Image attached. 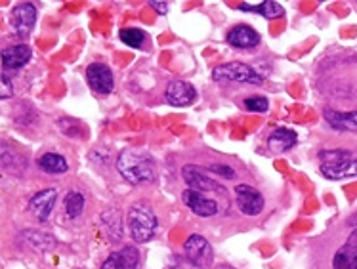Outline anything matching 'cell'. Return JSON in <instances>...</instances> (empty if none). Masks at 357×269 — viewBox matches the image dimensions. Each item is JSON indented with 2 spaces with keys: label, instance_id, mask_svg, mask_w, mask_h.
Listing matches in <instances>:
<instances>
[{
  "label": "cell",
  "instance_id": "cell-3",
  "mask_svg": "<svg viewBox=\"0 0 357 269\" xmlns=\"http://www.w3.org/2000/svg\"><path fill=\"white\" fill-rule=\"evenodd\" d=\"M212 79L218 82H247V84H262L264 79L255 69L241 61H231L226 66L216 67L212 71Z\"/></svg>",
  "mask_w": 357,
  "mask_h": 269
},
{
  "label": "cell",
  "instance_id": "cell-8",
  "mask_svg": "<svg viewBox=\"0 0 357 269\" xmlns=\"http://www.w3.org/2000/svg\"><path fill=\"white\" fill-rule=\"evenodd\" d=\"M183 203L193 214H197L201 218H211L214 214H218V203L216 201L206 199L203 193H197L193 190L183 191Z\"/></svg>",
  "mask_w": 357,
  "mask_h": 269
},
{
  "label": "cell",
  "instance_id": "cell-24",
  "mask_svg": "<svg viewBox=\"0 0 357 269\" xmlns=\"http://www.w3.org/2000/svg\"><path fill=\"white\" fill-rule=\"evenodd\" d=\"M245 107L248 111H255V113H264V111H268L270 103H268V100L264 95H252V98L245 100Z\"/></svg>",
  "mask_w": 357,
  "mask_h": 269
},
{
  "label": "cell",
  "instance_id": "cell-28",
  "mask_svg": "<svg viewBox=\"0 0 357 269\" xmlns=\"http://www.w3.org/2000/svg\"><path fill=\"white\" fill-rule=\"evenodd\" d=\"M149 4H151V6H153L160 15H167L168 14V2H160V0H151Z\"/></svg>",
  "mask_w": 357,
  "mask_h": 269
},
{
  "label": "cell",
  "instance_id": "cell-15",
  "mask_svg": "<svg viewBox=\"0 0 357 269\" xmlns=\"http://www.w3.org/2000/svg\"><path fill=\"white\" fill-rule=\"evenodd\" d=\"M321 174L327 180H344V178H357V159H346L340 162L321 164Z\"/></svg>",
  "mask_w": 357,
  "mask_h": 269
},
{
  "label": "cell",
  "instance_id": "cell-20",
  "mask_svg": "<svg viewBox=\"0 0 357 269\" xmlns=\"http://www.w3.org/2000/svg\"><path fill=\"white\" fill-rule=\"evenodd\" d=\"M22 239L29 245L31 248H35V250H48L56 245V240L52 239L48 233H40V231H23L22 233Z\"/></svg>",
  "mask_w": 357,
  "mask_h": 269
},
{
  "label": "cell",
  "instance_id": "cell-22",
  "mask_svg": "<svg viewBox=\"0 0 357 269\" xmlns=\"http://www.w3.org/2000/svg\"><path fill=\"white\" fill-rule=\"evenodd\" d=\"M63 204H66L67 216L71 220H75L77 216L82 214V210H84V197H82V193H79V191H69L66 195Z\"/></svg>",
  "mask_w": 357,
  "mask_h": 269
},
{
  "label": "cell",
  "instance_id": "cell-27",
  "mask_svg": "<svg viewBox=\"0 0 357 269\" xmlns=\"http://www.w3.org/2000/svg\"><path fill=\"white\" fill-rule=\"evenodd\" d=\"M208 170H212V172H222V176L224 178H229V180H234L235 178V172H234V168H229V167H208Z\"/></svg>",
  "mask_w": 357,
  "mask_h": 269
},
{
  "label": "cell",
  "instance_id": "cell-7",
  "mask_svg": "<svg viewBox=\"0 0 357 269\" xmlns=\"http://www.w3.org/2000/svg\"><path fill=\"white\" fill-rule=\"evenodd\" d=\"M167 102L174 107H188L195 102L197 98V90L193 88V84L185 82V80H174L167 86Z\"/></svg>",
  "mask_w": 357,
  "mask_h": 269
},
{
  "label": "cell",
  "instance_id": "cell-13",
  "mask_svg": "<svg viewBox=\"0 0 357 269\" xmlns=\"http://www.w3.org/2000/svg\"><path fill=\"white\" fill-rule=\"evenodd\" d=\"M227 43L235 48H255L260 44V33L250 25H235L227 33Z\"/></svg>",
  "mask_w": 357,
  "mask_h": 269
},
{
  "label": "cell",
  "instance_id": "cell-26",
  "mask_svg": "<svg viewBox=\"0 0 357 269\" xmlns=\"http://www.w3.org/2000/svg\"><path fill=\"white\" fill-rule=\"evenodd\" d=\"M0 86H2V90H0V98H2V100H10V98L14 95V86H12V82H10L6 73L2 75V82H0Z\"/></svg>",
  "mask_w": 357,
  "mask_h": 269
},
{
  "label": "cell",
  "instance_id": "cell-31",
  "mask_svg": "<svg viewBox=\"0 0 357 269\" xmlns=\"http://www.w3.org/2000/svg\"><path fill=\"white\" fill-rule=\"evenodd\" d=\"M220 269H227V268H220Z\"/></svg>",
  "mask_w": 357,
  "mask_h": 269
},
{
  "label": "cell",
  "instance_id": "cell-12",
  "mask_svg": "<svg viewBox=\"0 0 357 269\" xmlns=\"http://www.w3.org/2000/svg\"><path fill=\"white\" fill-rule=\"evenodd\" d=\"M31 59V48L27 44H15L2 52V66L4 71H17L27 66Z\"/></svg>",
  "mask_w": 357,
  "mask_h": 269
},
{
  "label": "cell",
  "instance_id": "cell-14",
  "mask_svg": "<svg viewBox=\"0 0 357 269\" xmlns=\"http://www.w3.org/2000/svg\"><path fill=\"white\" fill-rule=\"evenodd\" d=\"M56 199H58V191L54 187L38 191L37 195L31 199V210L37 216L38 222H46V218L50 216L52 208H54V204H56Z\"/></svg>",
  "mask_w": 357,
  "mask_h": 269
},
{
  "label": "cell",
  "instance_id": "cell-2",
  "mask_svg": "<svg viewBox=\"0 0 357 269\" xmlns=\"http://www.w3.org/2000/svg\"><path fill=\"white\" fill-rule=\"evenodd\" d=\"M128 229H130L132 239L136 243H147L153 239L157 231V216L146 204H132L128 210Z\"/></svg>",
  "mask_w": 357,
  "mask_h": 269
},
{
  "label": "cell",
  "instance_id": "cell-6",
  "mask_svg": "<svg viewBox=\"0 0 357 269\" xmlns=\"http://www.w3.org/2000/svg\"><path fill=\"white\" fill-rule=\"evenodd\" d=\"M86 79L90 88L98 92V94H109L113 86H115V79L113 73L107 66L103 63H92L86 69Z\"/></svg>",
  "mask_w": 357,
  "mask_h": 269
},
{
  "label": "cell",
  "instance_id": "cell-4",
  "mask_svg": "<svg viewBox=\"0 0 357 269\" xmlns=\"http://www.w3.org/2000/svg\"><path fill=\"white\" fill-rule=\"evenodd\" d=\"M183 254L190 262L197 263L201 268L211 266L212 260H214V250L203 235H191L183 245Z\"/></svg>",
  "mask_w": 357,
  "mask_h": 269
},
{
  "label": "cell",
  "instance_id": "cell-11",
  "mask_svg": "<svg viewBox=\"0 0 357 269\" xmlns=\"http://www.w3.org/2000/svg\"><path fill=\"white\" fill-rule=\"evenodd\" d=\"M139 263V252L134 247H123L117 252H111L103 262L102 269H136Z\"/></svg>",
  "mask_w": 357,
  "mask_h": 269
},
{
  "label": "cell",
  "instance_id": "cell-29",
  "mask_svg": "<svg viewBox=\"0 0 357 269\" xmlns=\"http://www.w3.org/2000/svg\"><path fill=\"white\" fill-rule=\"evenodd\" d=\"M174 269H203V268L197 266V263L190 262V260L185 258V260H178V266H174Z\"/></svg>",
  "mask_w": 357,
  "mask_h": 269
},
{
  "label": "cell",
  "instance_id": "cell-1",
  "mask_svg": "<svg viewBox=\"0 0 357 269\" xmlns=\"http://www.w3.org/2000/svg\"><path fill=\"white\" fill-rule=\"evenodd\" d=\"M117 170L126 182L134 183H151L155 182V162L144 151L138 149H124L117 159Z\"/></svg>",
  "mask_w": 357,
  "mask_h": 269
},
{
  "label": "cell",
  "instance_id": "cell-17",
  "mask_svg": "<svg viewBox=\"0 0 357 269\" xmlns=\"http://www.w3.org/2000/svg\"><path fill=\"white\" fill-rule=\"evenodd\" d=\"M325 121H327L336 130H351L357 132V111L354 113H338V111H325Z\"/></svg>",
  "mask_w": 357,
  "mask_h": 269
},
{
  "label": "cell",
  "instance_id": "cell-25",
  "mask_svg": "<svg viewBox=\"0 0 357 269\" xmlns=\"http://www.w3.org/2000/svg\"><path fill=\"white\" fill-rule=\"evenodd\" d=\"M321 164H331V162H340V160L351 159L350 151H321Z\"/></svg>",
  "mask_w": 357,
  "mask_h": 269
},
{
  "label": "cell",
  "instance_id": "cell-5",
  "mask_svg": "<svg viewBox=\"0 0 357 269\" xmlns=\"http://www.w3.org/2000/svg\"><path fill=\"white\" fill-rule=\"evenodd\" d=\"M235 199L239 204V210L247 216H256L264 210V197L260 191L255 190L252 185H245L241 183L235 187Z\"/></svg>",
  "mask_w": 357,
  "mask_h": 269
},
{
  "label": "cell",
  "instance_id": "cell-16",
  "mask_svg": "<svg viewBox=\"0 0 357 269\" xmlns=\"http://www.w3.org/2000/svg\"><path fill=\"white\" fill-rule=\"evenodd\" d=\"M296 132L289 130V128H278V130L271 134L270 138H268V146L273 153H284V151H289L292 147L296 146Z\"/></svg>",
  "mask_w": 357,
  "mask_h": 269
},
{
  "label": "cell",
  "instance_id": "cell-23",
  "mask_svg": "<svg viewBox=\"0 0 357 269\" xmlns=\"http://www.w3.org/2000/svg\"><path fill=\"white\" fill-rule=\"evenodd\" d=\"M121 40L124 44H128L130 48H142L144 43H146V33L142 29H136V27H128V29L121 31Z\"/></svg>",
  "mask_w": 357,
  "mask_h": 269
},
{
  "label": "cell",
  "instance_id": "cell-18",
  "mask_svg": "<svg viewBox=\"0 0 357 269\" xmlns=\"http://www.w3.org/2000/svg\"><path fill=\"white\" fill-rule=\"evenodd\" d=\"M241 10L243 12H256V14L264 15L266 20H275V17H281L284 14L283 6L279 2H273V0H264L258 6H250V4H241Z\"/></svg>",
  "mask_w": 357,
  "mask_h": 269
},
{
  "label": "cell",
  "instance_id": "cell-10",
  "mask_svg": "<svg viewBox=\"0 0 357 269\" xmlns=\"http://www.w3.org/2000/svg\"><path fill=\"white\" fill-rule=\"evenodd\" d=\"M37 22V8L33 6L31 2H23L17 4L12 12V27H14L20 35H29Z\"/></svg>",
  "mask_w": 357,
  "mask_h": 269
},
{
  "label": "cell",
  "instance_id": "cell-21",
  "mask_svg": "<svg viewBox=\"0 0 357 269\" xmlns=\"http://www.w3.org/2000/svg\"><path fill=\"white\" fill-rule=\"evenodd\" d=\"M333 269H357V252L351 250L348 245H344L335 254Z\"/></svg>",
  "mask_w": 357,
  "mask_h": 269
},
{
  "label": "cell",
  "instance_id": "cell-19",
  "mask_svg": "<svg viewBox=\"0 0 357 269\" xmlns=\"http://www.w3.org/2000/svg\"><path fill=\"white\" fill-rule=\"evenodd\" d=\"M38 167L43 168L44 172L48 174H63L67 172V160L58 153H44L38 159Z\"/></svg>",
  "mask_w": 357,
  "mask_h": 269
},
{
  "label": "cell",
  "instance_id": "cell-30",
  "mask_svg": "<svg viewBox=\"0 0 357 269\" xmlns=\"http://www.w3.org/2000/svg\"><path fill=\"white\" fill-rule=\"evenodd\" d=\"M346 245H348V247H350L351 250H356V252H357V229L354 233H351L350 239H348V243H346Z\"/></svg>",
  "mask_w": 357,
  "mask_h": 269
},
{
  "label": "cell",
  "instance_id": "cell-9",
  "mask_svg": "<svg viewBox=\"0 0 357 269\" xmlns=\"http://www.w3.org/2000/svg\"><path fill=\"white\" fill-rule=\"evenodd\" d=\"M182 174L185 183L190 185V190L197 191V193H206V191H224V187H222L218 182H214L212 178L203 174V172H201L197 167H193V164L183 167Z\"/></svg>",
  "mask_w": 357,
  "mask_h": 269
}]
</instances>
